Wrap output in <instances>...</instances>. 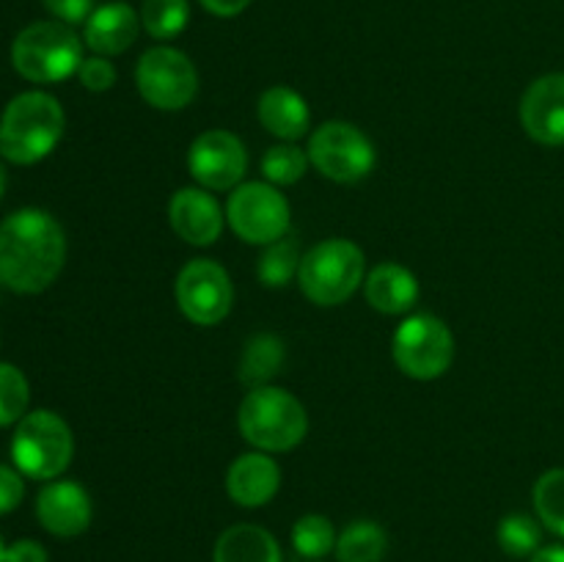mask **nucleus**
I'll use <instances>...</instances> for the list:
<instances>
[{"label": "nucleus", "mask_w": 564, "mask_h": 562, "mask_svg": "<svg viewBox=\"0 0 564 562\" xmlns=\"http://www.w3.org/2000/svg\"><path fill=\"white\" fill-rule=\"evenodd\" d=\"M66 262V235L39 207L11 213L0 224V284L20 295H39L58 279Z\"/></svg>", "instance_id": "obj_1"}, {"label": "nucleus", "mask_w": 564, "mask_h": 562, "mask_svg": "<svg viewBox=\"0 0 564 562\" xmlns=\"http://www.w3.org/2000/svg\"><path fill=\"white\" fill-rule=\"evenodd\" d=\"M66 114L47 91H22L0 116V154L14 165L47 158L64 138Z\"/></svg>", "instance_id": "obj_2"}, {"label": "nucleus", "mask_w": 564, "mask_h": 562, "mask_svg": "<svg viewBox=\"0 0 564 562\" xmlns=\"http://www.w3.org/2000/svg\"><path fill=\"white\" fill-rule=\"evenodd\" d=\"M240 433L253 450L279 455L290 452L306 439L308 413L306 406L292 391L279 386H259L251 389L237 411Z\"/></svg>", "instance_id": "obj_3"}, {"label": "nucleus", "mask_w": 564, "mask_h": 562, "mask_svg": "<svg viewBox=\"0 0 564 562\" xmlns=\"http://www.w3.org/2000/svg\"><path fill=\"white\" fill-rule=\"evenodd\" d=\"M367 279L361 246L345 237H328L303 253L297 287L314 306H341Z\"/></svg>", "instance_id": "obj_4"}, {"label": "nucleus", "mask_w": 564, "mask_h": 562, "mask_svg": "<svg viewBox=\"0 0 564 562\" xmlns=\"http://www.w3.org/2000/svg\"><path fill=\"white\" fill-rule=\"evenodd\" d=\"M11 64L31 83H61L77 75L83 64V39L58 20L33 22L17 33Z\"/></svg>", "instance_id": "obj_5"}, {"label": "nucleus", "mask_w": 564, "mask_h": 562, "mask_svg": "<svg viewBox=\"0 0 564 562\" xmlns=\"http://www.w3.org/2000/svg\"><path fill=\"white\" fill-rule=\"evenodd\" d=\"M72 457H75V435L58 413L39 408L17 422L11 461L22 477L55 479L69 468Z\"/></svg>", "instance_id": "obj_6"}, {"label": "nucleus", "mask_w": 564, "mask_h": 562, "mask_svg": "<svg viewBox=\"0 0 564 562\" xmlns=\"http://www.w3.org/2000/svg\"><path fill=\"white\" fill-rule=\"evenodd\" d=\"M391 356L408 378L435 380L455 364V334L435 314H408L394 331Z\"/></svg>", "instance_id": "obj_7"}, {"label": "nucleus", "mask_w": 564, "mask_h": 562, "mask_svg": "<svg viewBox=\"0 0 564 562\" xmlns=\"http://www.w3.org/2000/svg\"><path fill=\"white\" fill-rule=\"evenodd\" d=\"M308 160L330 182L356 185L375 169V143L350 121H325L308 136Z\"/></svg>", "instance_id": "obj_8"}, {"label": "nucleus", "mask_w": 564, "mask_h": 562, "mask_svg": "<svg viewBox=\"0 0 564 562\" xmlns=\"http://www.w3.org/2000/svg\"><path fill=\"white\" fill-rule=\"evenodd\" d=\"M135 86L143 102L165 110V114H174V110L187 108L196 99V64L182 50L171 47V44H158L138 58Z\"/></svg>", "instance_id": "obj_9"}, {"label": "nucleus", "mask_w": 564, "mask_h": 562, "mask_svg": "<svg viewBox=\"0 0 564 562\" xmlns=\"http://www.w3.org/2000/svg\"><path fill=\"white\" fill-rule=\"evenodd\" d=\"M226 220L240 240L251 246H268L290 235L292 209L284 193L270 182H242L229 191Z\"/></svg>", "instance_id": "obj_10"}, {"label": "nucleus", "mask_w": 564, "mask_h": 562, "mask_svg": "<svg viewBox=\"0 0 564 562\" xmlns=\"http://www.w3.org/2000/svg\"><path fill=\"white\" fill-rule=\"evenodd\" d=\"M174 295L180 312L202 328L224 323L235 306L231 275L215 259H191L176 275Z\"/></svg>", "instance_id": "obj_11"}, {"label": "nucleus", "mask_w": 564, "mask_h": 562, "mask_svg": "<svg viewBox=\"0 0 564 562\" xmlns=\"http://www.w3.org/2000/svg\"><path fill=\"white\" fill-rule=\"evenodd\" d=\"M187 171L209 193L235 191L248 171V149L235 132L204 130L187 149Z\"/></svg>", "instance_id": "obj_12"}, {"label": "nucleus", "mask_w": 564, "mask_h": 562, "mask_svg": "<svg viewBox=\"0 0 564 562\" xmlns=\"http://www.w3.org/2000/svg\"><path fill=\"white\" fill-rule=\"evenodd\" d=\"M523 132L543 147H564V72L538 77L518 105Z\"/></svg>", "instance_id": "obj_13"}, {"label": "nucleus", "mask_w": 564, "mask_h": 562, "mask_svg": "<svg viewBox=\"0 0 564 562\" xmlns=\"http://www.w3.org/2000/svg\"><path fill=\"white\" fill-rule=\"evenodd\" d=\"M169 224L187 246L207 248L218 242L226 224V209L204 187H180L169 202Z\"/></svg>", "instance_id": "obj_14"}, {"label": "nucleus", "mask_w": 564, "mask_h": 562, "mask_svg": "<svg viewBox=\"0 0 564 562\" xmlns=\"http://www.w3.org/2000/svg\"><path fill=\"white\" fill-rule=\"evenodd\" d=\"M91 496L80 483L50 479L36 496V518L55 538H77L91 527Z\"/></svg>", "instance_id": "obj_15"}, {"label": "nucleus", "mask_w": 564, "mask_h": 562, "mask_svg": "<svg viewBox=\"0 0 564 562\" xmlns=\"http://www.w3.org/2000/svg\"><path fill=\"white\" fill-rule=\"evenodd\" d=\"M281 488V466L268 455V452H246L235 457L226 472V494L235 505L264 507L275 499Z\"/></svg>", "instance_id": "obj_16"}, {"label": "nucleus", "mask_w": 564, "mask_h": 562, "mask_svg": "<svg viewBox=\"0 0 564 562\" xmlns=\"http://www.w3.org/2000/svg\"><path fill=\"white\" fill-rule=\"evenodd\" d=\"M138 33H141V14L124 0H110L91 11L83 28V44L94 55L113 58L135 44Z\"/></svg>", "instance_id": "obj_17"}, {"label": "nucleus", "mask_w": 564, "mask_h": 562, "mask_svg": "<svg viewBox=\"0 0 564 562\" xmlns=\"http://www.w3.org/2000/svg\"><path fill=\"white\" fill-rule=\"evenodd\" d=\"M419 279L411 268L400 262H380L367 270L364 298L380 314H408L419 301Z\"/></svg>", "instance_id": "obj_18"}, {"label": "nucleus", "mask_w": 564, "mask_h": 562, "mask_svg": "<svg viewBox=\"0 0 564 562\" xmlns=\"http://www.w3.org/2000/svg\"><path fill=\"white\" fill-rule=\"evenodd\" d=\"M257 116L264 130L279 141L297 143L312 130V110L308 102L290 86H270L257 102Z\"/></svg>", "instance_id": "obj_19"}, {"label": "nucleus", "mask_w": 564, "mask_h": 562, "mask_svg": "<svg viewBox=\"0 0 564 562\" xmlns=\"http://www.w3.org/2000/svg\"><path fill=\"white\" fill-rule=\"evenodd\" d=\"M213 562H281V545L257 523H235L215 540Z\"/></svg>", "instance_id": "obj_20"}, {"label": "nucleus", "mask_w": 564, "mask_h": 562, "mask_svg": "<svg viewBox=\"0 0 564 562\" xmlns=\"http://www.w3.org/2000/svg\"><path fill=\"white\" fill-rule=\"evenodd\" d=\"M286 350L284 342L270 331L253 334L246 342L240 356V367H237V378L248 386V389H259V386H270V380L281 372Z\"/></svg>", "instance_id": "obj_21"}, {"label": "nucleus", "mask_w": 564, "mask_h": 562, "mask_svg": "<svg viewBox=\"0 0 564 562\" xmlns=\"http://www.w3.org/2000/svg\"><path fill=\"white\" fill-rule=\"evenodd\" d=\"M336 560L339 562H383L389 551V534L378 521H352L336 538Z\"/></svg>", "instance_id": "obj_22"}, {"label": "nucleus", "mask_w": 564, "mask_h": 562, "mask_svg": "<svg viewBox=\"0 0 564 562\" xmlns=\"http://www.w3.org/2000/svg\"><path fill=\"white\" fill-rule=\"evenodd\" d=\"M301 262V242H297V237L284 235L264 246L262 257L257 262V275L270 290H281V287H290L292 281H297Z\"/></svg>", "instance_id": "obj_23"}, {"label": "nucleus", "mask_w": 564, "mask_h": 562, "mask_svg": "<svg viewBox=\"0 0 564 562\" xmlns=\"http://www.w3.org/2000/svg\"><path fill=\"white\" fill-rule=\"evenodd\" d=\"M543 529L540 518L527 516V512H510L496 527V540L505 554L516 556V560H523V556L532 560L543 549Z\"/></svg>", "instance_id": "obj_24"}, {"label": "nucleus", "mask_w": 564, "mask_h": 562, "mask_svg": "<svg viewBox=\"0 0 564 562\" xmlns=\"http://www.w3.org/2000/svg\"><path fill=\"white\" fill-rule=\"evenodd\" d=\"M141 28L152 39L169 42L176 39L191 22V3L187 0H143L141 3Z\"/></svg>", "instance_id": "obj_25"}, {"label": "nucleus", "mask_w": 564, "mask_h": 562, "mask_svg": "<svg viewBox=\"0 0 564 562\" xmlns=\"http://www.w3.org/2000/svg\"><path fill=\"white\" fill-rule=\"evenodd\" d=\"M336 538L339 534H336L330 518L319 516V512H306L292 527V549L303 560L317 562L323 556H328L336 549Z\"/></svg>", "instance_id": "obj_26"}, {"label": "nucleus", "mask_w": 564, "mask_h": 562, "mask_svg": "<svg viewBox=\"0 0 564 562\" xmlns=\"http://www.w3.org/2000/svg\"><path fill=\"white\" fill-rule=\"evenodd\" d=\"M308 165H312V160H308L306 149H301L297 143L281 141L264 152L262 176L264 182H270V185L290 187V185H297V182L306 176Z\"/></svg>", "instance_id": "obj_27"}, {"label": "nucleus", "mask_w": 564, "mask_h": 562, "mask_svg": "<svg viewBox=\"0 0 564 562\" xmlns=\"http://www.w3.org/2000/svg\"><path fill=\"white\" fill-rule=\"evenodd\" d=\"M534 512L549 532L564 538V468H549L540 474L532 490Z\"/></svg>", "instance_id": "obj_28"}, {"label": "nucleus", "mask_w": 564, "mask_h": 562, "mask_svg": "<svg viewBox=\"0 0 564 562\" xmlns=\"http://www.w3.org/2000/svg\"><path fill=\"white\" fill-rule=\"evenodd\" d=\"M31 402V386L14 364L0 361V428L17 424L28 413Z\"/></svg>", "instance_id": "obj_29"}, {"label": "nucleus", "mask_w": 564, "mask_h": 562, "mask_svg": "<svg viewBox=\"0 0 564 562\" xmlns=\"http://www.w3.org/2000/svg\"><path fill=\"white\" fill-rule=\"evenodd\" d=\"M77 77H80L83 88H88L94 94H102L116 86L119 72H116L113 61L105 58V55H88V58H83L80 69H77Z\"/></svg>", "instance_id": "obj_30"}, {"label": "nucleus", "mask_w": 564, "mask_h": 562, "mask_svg": "<svg viewBox=\"0 0 564 562\" xmlns=\"http://www.w3.org/2000/svg\"><path fill=\"white\" fill-rule=\"evenodd\" d=\"M25 496V479L17 468H9L0 463V516L17 510Z\"/></svg>", "instance_id": "obj_31"}, {"label": "nucleus", "mask_w": 564, "mask_h": 562, "mask_svg": "<svg viewBox=\"0 0 564 562\" xmlns=\"http://www.w3.org/2000/svg\"><path fill=\"white\" fill-rule=\"evenodd\" d=\"M42 3L55 20L66 22V25L86 22L94 11V0H42Z\"/></svg>", "instance_id": "obj_32"}, {"label": "nucleus", "mask_w": 564, "mask_h": 562, "mask_svg": "<svg viewBox=\"0 0 564 562\" xmlns=\"http://www.w3.org/2000/svg\"><path fill=\"white\" fill-rule=\"evenodd\" d=\"M3 562H47V549L39 540H17L6 545Z\"/></svg>", "instance_id": "obj_33"}, {"label": "nucleus", "mask_w": 564, "mask_h": 562, "mask_svg": "<svg viewBox=\"0 0 564 562\" xmlns=\"http://www.w3.org/2000/svg\"><path fill=\"white\" fill-rule=\"evenodd\" d=\"M204 6V11L215 17H237L251 6V0H198Z\"/></svg>", "instance_id": "obj_34"}, {"label": "nucleus", "mask_w": 564, "mask_h": 562, "mask_svg": "<svg viewBox=\"0 0 564 562\" xmlns=\"http://www.w3.org/2000/svg\"><path fill=\"white\" fill-rule=\"evenodd\" d=\"M529 562H564V545H543Z\"/></svg>", "instance_id": "obj_35"}, {"label": "nucleus", "mask_w": 564, "mask_h": 562, "mask_svg": "<svg viewBox=\"0 0 564 562\" xmlns=\"http://www.w3.org/2000/svg\"><path fill=\"white\" fill-rule=\"evenodd\" d=\"M6 185H9V174H6L3 163H0V198H3V193H6Z\"/></svg>", "instance_id": "obj_36"}, {"label": "nucleus", "mask_w": 564, "mask_h": 562, "mask_svg": "<svg viewBox=\"0 0 564 562\" xmlns=\"http://www.w3.org/2000/svg\"><path fill=\"white\" fill-rule=\"evenodd\" d=\"M6 560V543H3V538H0V562Z\"/></svg>", "instance_id": "obj_37"}]
</instances>
